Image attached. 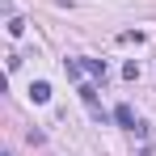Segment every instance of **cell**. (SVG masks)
<instances>
[{"label":"cell","instance_id":"obj_1","mask_svg":"<svg viewBox=\"0 0 156 156\" xmlns=\"http://www.w3.org/2000/svg\"><path fill=\"white\" fill-rule=\"evenodd\" d=\"M114 118H118V127H127V131L139 127V118H135V110H131V105H118V110H114Z\"/></svg>","mask_w":156,"mask_h":156},{"label":"cell","instance_id":"obj_2","mask_svg":"<svg viewBox=\"0 0 156 156\" xmlns=\"http://www.w3.org/2000/svg\"><path fill=\"white\" fill-rule=\"evenodd\" d=\"M30 101H51V84H47V80H34V84H30Z\"/></svg>","mask_w":156,"mask_h":156},{"label":"cell","instance_id":"obj_3","mask_svg":"<svg viewBox=\"0 0 156 156\" xmlns=\"http://www.w3.org/2000/svg\"><path fill=\"white\" fill-rule=\"evenodd\" d=\"M80 68H84L89 76H97V80H105V59H80Z\"/></svg>","mask_w":156,"mask_h":156},{"label":"cell","instance_id":"obj_4","mask_svg":"<svg viewBox=\"0 0 156 156\" xmlns=\"http://www.w3.org/2000/svg\"><path fill=\"white\" fill-rule=\"evenodd\" d=\"M63 72H68V80H80L84 68H80V59H63Z\"/></svg>","mask_w":156,"mask_h":156},{"label":"cell","instance_id":"obj_5","mask_svg":"<svg viewBox=\"0 0 156 156\" xmlns=\"http://www.w3.org/2000/svg\"><path fill=\"white\" fill-rule=\"evenodd\" d=\"M118 42H144V34L139 30H127V34H118Z\"/></svg>","mask_w":156,"mask_h":156}]
</instances>
